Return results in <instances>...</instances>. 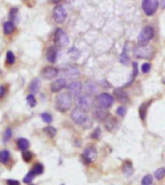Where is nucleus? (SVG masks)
Masks as SVG:
<instances>
[{"label":"nucleus","instance_id":"72a5a7b5","mask_svg":"<svg viewBox=\"0 0 165 185\" xmlns=\"http://www.w3.org/2000/svg\"><path fill=\"white\" fill-rule=\"evenodd\" d=\"M12 135H13L12 129H11L10 127H7V128L5 129V131H4V135H3L4 141L5 142H8L10 139H11V137H12Z\"/></svg>","mask_w":165,"mask_h":185},{"label":"nucleus","instance_id":"c85d7f7f","mask_svg":"<svg viewBox=\"0 0 165 185\" xmlns=\"http://www.w3.org/2000/svg\"><path fill=\"white\" fill-rule=\"evenodd\" d=\"M165 177V168H159L155 172V178L158 180H161Z\"/></svg>","mask_w":165,"mask_h":185},{"label":"nucleus","instance_id":"2f4dec72","mask_svg":"<svg viewBox=\"0 0 165 185\" xmlns=\"http://www.w3.org/2000/svg\"><path fill=\"white\" fill-rule=\"evenodd\" d=\"M41 118H42V120L45 122L46 123H50L52 122V116L49 113H48V112L42 113L41 115Z\"/></svg>","mask_w":165,"mask_h":185},{"label":"nucleus","instance_id":"cd10ccee","mask_svg":"<svg viewBox=\"0 0 165 185\" xmlns=\"http://www.w3.org/2000/svg\"><path fill=\"white\" fill-rule=\"evenodd\" d=\"M35 176H36V173L34 172V171H30L27 175L24 177V178H23V182L24 183H30V182H32L33 181V179L35 178Z\"/></svg>","mask_w":165,"mask_h":185},{"label":"nucleus","instance_id":"c756f323","mask_svg":"<svg viewBox=\"0 0 165 185\" xmlns=\"http://www.w3.org/2000/svg\"><path fill=\"white\" fill-rule=\"evenodd\" d=\"M26 100H27V103H28V105L30 107H34L36 106V104H37V100L34 97V95L31 94V95H28L27 98H26Z\"/></svg>","mask_w":165,"mask_h":185},{"label":"nucleus","instance_id":"1a4fd4ad","mask_svg":"<svg viewBox=\"0 0 165 185\" xmlns=\"http://www.w3.org/2000/svg\"><path fill=\"white\" fill-rule=\"evenodd\" d=\"M98 156V152L94 147H88L84 149L82 153V159L85 164H90L96 160Z\"/></svg>","mask_w":165,"mask_h":185},{"label":"nucleus","instance_id":"e433bc0d","mask_svg":"<svg viewBox=\"0 0 165 185\" xmlns=\"http://www.w3.org/2000/svg\"><path fill=\"white\" fill-rule=\"evenodd\" d=\"M150 69H151V64L150 63H145V64H143L142 67H141V71L144 73L149 72Z\"/></svg>","mask_w":165,"mask_h":185},{"label":"nucleus","instance_id":"f257e3e1","mask_svg":"<svg viewBox=\"0 0 165 185\" xmlns=\"http://www.w3.org/2000/svg\"><path fill=\"white\" fill-rule=\"evenodd\" d=\"M71 118L76 124L81 125L85 127V128H90L93 124V122L89 117V115L87 114V112L79 107H75L72 110L71 114Z\"/></svg>","mask_w":165,"mask_h":185},{"label":"nucleus","instance_id":"4c0bfd02","mask_svg":"<svg viewBox=\"0 0 165 185\" xmlns=\"http://www.w3.org/2000/svg\"><path fill=\"white\" fill-rule=\"evenodd\" d=\"M126 112H127V109H126L124 106H119V107L117 108V114H118L119 116H121V117H124L125 114H126Z\"/></svg>","mask_w":165,"mask_h":185},{"label":"nucleus","instance_id":"c9c22d12","mask_svg":"<svg viewBox=\"0 0 165 185\" xmlns=\"http://www.w3.org/2000/svg\"><path fill=\"white\" fill-rule=\"evenodd\" d=\"M18 14V8H12V9H11V11H10V14H9L10 18L11 19H15L17 18Z\"/></svg>","mask_w":165,"mask_h":185},{"label":"nucleus","instance_id":"a211bd4d","mask_svg":"<svg viewBox=\"0 0 165 185\" xmlns=\"http://www.w3.org/2000/svg\"><path fill=\"white\" fill-rule=\"evenodd\" d=\"M56 57H57V49L55 46H50L47 51V58L48 62L50 63H55L56 61Z\"/></svg>","mask_w":165,"mask_h":185},{"label":"nucleus","instance_id":"473e14b6","mask_svg":"<svg viewBox=\"0 0 165 185\" xmlns=\"http://www.w3.org/2000/svg\"><path fill=\"white\" fill-rule=\"evenodd\" d=\"M43 170H45V168H43L42 164H41V163H37L34 166V168H33V171H34L36 175H42V173L43 172Z\"/></svg>","mask_w":165,"mask_h":185},{"label":"nucleus","instance_id":"dca6fc26","mask_svg":"<svg viewBox=\"0 0 165 185\" xmlns=\"http://www.w3.org/2000/svg\"><path fill=\"white\" fill-rule=\"evenodd\" d=\"M114 95L116 96V98L120 101V102H128V96L127 92L123 90V89H116L114 91Z\"/></svg>","mask_w":165,"mask_h":185},{"label":"nucleus","instance_id":"6ab92c4d","mask_svg":"<svg viewBox=\"0 0 165 185\" xmlns=\"http://www.w3.org/2000/svg\"><path fill=\"white\" fill-rule=\"evenodd\" d=\"M16 30V25L13 21H6L3 25V31L5 35H11L13 34Z\"/></svg>","mask_w":165,"mask_h":185},{"label":"nucleus","instance_id":"a878e982","mask_svg":"<svg viewBox=\"0 0 165 185\" xmlns=\"http://www.w3.org/2000/svg\"><path fill=\"white\" fill-rule=\"evenodd\" d=\"M16 62V56L12 51H7L6 53V63L10 66L14 65Z\"/></svg>","mask_w":165,"mask_h":185},{"label":"nucleus","instance_id":"f03ea898","mask_svg":"<svg viewBox=\"0 0 165 185\" xmlns=\"http://www.w3.org/2000/svg\"><path fill=\"white\" fill-rule=\"evenodd\" d=\"M72 103V96L70 92H61L56 98V108L60 112L68 111Z\"/></svg>","mask_w":165,"mask_h":185},{"label":"nucleus","instance_id":"f8f14e48","mask_svg":"<svg viewBox=\"0 0 165 185\" xmlns=\"http://www.w3.org/2000/svg\"><path fill=\"white\" fill-rule=\"evenodd\" d=\"M62 73L65 77L67 78H70V79H74L76 77H78L80 75V72L79 69L76 68V67H73V66H68L66 67L63 71H62Z\"/></svg>","mask_w":165,"mask_h":185},{"label":"nucleus","instance_id":"ddd939ff","mask_svg":"<svg viewBox=\"0 0 165 185\" xmlns=\"http://www.w3.org/2000/svg\"><path fill=\"white\" fill-rule=\"evenodd\" d=\"M67 89L71 94V96L76 98L81 94L82 84H81V82H79V81H74V82H72L67 86Z\"/></svg>","mask_w":165,"mask_h":185},{"label":"nucleus","instance_id":"9b49d317","mask_svg":"<svg viewBox=\"0 0 165 185\" xmlns=\"http://www.w3.org/2000/svg\"><path fill=\"white\" fill-rule=\"evenodd\" d=\"M93 116H94V118H95L97 121H98V122H103V121H105V120L108 118L109 112H108V110H106V108L102 107V106L98 105V106L96 107V109L94 110Z\"/></svg>","mask_w":165,"mask_h":185},{"label":"nucleus","instance_id":"bb28decb","mask_svg":"<svg viewBox=\"0 0 165 185\" xmlns=\"http://www.w3.org/2000/svg\"><path fill=\"white\" fill-rule=\"evenodd\" d=\"M43 132H45L47 135H48L49 137L53 138L55 135H56V133H57V130H56V128H54L53 126H50V125H48V126H46L45 128H43Z\"/></svg>","mask_w":165,"mask_h":185},{"label":"nucleus","instance_id":"423d86ee","mask_svg":"<svg viewBox=\"0 0 165 185\" xmlns=\"http://www.w3.org/2000/svg\"><path fill=\"white\" fill-rule=\"evenodd\" d=\"M54 42L58 46H67L70 42V39L68 37V35L66 34V32L61 29V28H57L55 30L54 33Z\"/></svg>","mask_w":165,"mask_h":185},{"label":"nucleus","instance_id":"7ed1b4c3","mask_svg":"<svg viewBox=\"0 0 165 185\" xmlns=\"http://www.w3.org/2000/svg\"><path fill=\"white\" fill-rule=\"evenodd\" d=\"M155 37V30L150 25L143 28L138 36V43L140 45H147L149 42Z\"/></svg>","mask_w":165,"mask_h":185},{"label":"nucleus","instance_id":"39448f33","mask_svg":"<svg viewBox=\"0 0 165 185\" xmlns=\"http://www.w3.org/2000/svg\"><path fill=\"white\" fill-rule=\"evenodd\" d=\"M159 2L158 0H143L142 2V9L146 16H152L155 15L158 8Z\"/></svg>","mask_w":165,"mask_h":185},{"label":"nucleus","instance_id":"20e7f679","mask_svg":"<svg viewBox=\"0 0 165 185\" xmlns=\"http://www.w3.org/2000/svg\"><path fill=\"white\" fill-rule=\"evenodd\" d=\"M75 103L78 107L81 108L82 110L88 112L89 110H91L92 106H93V100L90 97V95L87 94H80L78 97L75 98Z\"/></svg>","mask_w":165,"mask_h":185},{"label":"nucleus","instance_id":"4468645a","mask_svg":"<svg viewBox=\"0 0 165 185\" xmlns=\"http://www.w3.org/2000/svg\"><path fill=\"white\" fill-rule=\"evenodd\" d=\"M59 74V71L54 67H46L42 71V76L45 78V79H48V80H50V79H53L55 77H57V75Z\"/></svg>","mask_w":165,"mask_h":185},{"label":"nucleus","instance_id":"5701e85b","mask_svg":"<svg viewBox=\"0 0 165 185\" xmlns=\"http://www.w3.org/2000/svg\"><path fill=\"white\" fill-rule=\"evenodd\" d=\"M133 167H132V164L130 163V162H126V163L124 164L123 166V172H124V175L126 177H130V176H132V173H133Z\"/></svg>","mask_w":165,"mask_h":185},{"label":"nucleus","instance_id":"79ce46f5","mask_svg":"<svg viewBox=\"0 0 165 185\" xmlns=\"http://www.w3.org/2000/svg\"><path fill=\"white\" fill-rule=\"evenodd\" d=\"M7 184L8 185H20V183L18 180H15V179H8Z\"/></svg>","mask_w":165,"mask_h":185},{"label":"nucleus","instance_id":"9d476101","mask_svg":"<svg viewBox=\"0 0 165 185\" xmlns=\"http://www.w3.org/2000/svg\"><path fill=\"white\" fill-rule=\"evenodd\" d=\"M53 18L55 22L62 23L67 18V11L63 5H57L53 10Z\"/></svg>","mask_w":165,"mask_h":185},{"label":"nucleus","instance_id":"7c9ffc66","mask_svg":"<svg viewBox=\"0 0 165 185\" xmlns=\"http://www.w3.org/2000/svg\"><path fill=\"white\" fill-rule=\"evenodd\" d=\"M153 182V178L151 175H147L142 178L141 184L142 185H151Z\"/></svg>","mask_w":165,"mask_h":185},{"label":"nucleus","instance_id":"c03bdc74","mask_svg":"<svg viewBox=\"0 0 165 185\" xmlns=\"http://www.w3.org/2000/svg\"><path fill=\"white\" fill-rule=\"evenodd\" d=\"M161 7L165 8V0H161Z\"/></svg>","mask_w":165,"mask_h":185},{"label":"nucleus","instance_id":"4be33fe9","mask_svg":"<svg viewBox=\"0 0 165 185\" xmlns=\"http://www.w3.org/2000/svg\"><path fill=\"white\" fill-rule=\"evenodd\" d=\"M17 146H18V148L20 150L24 152V150H27V148H29L30 143H29V141L27 140V139H25V138H19L18 140V142H17Z\"/></svg>","mask_w":165,"mask_h":185},{"label":"nucleus","instance_id":"f3484780","mask_svg":"<svg viewBox=\"0 0 165 185\" xmlns=\"http://www.w3.org/2000/svg\"><path fill=\"white\" fill-rule=\"evenodd\" d=\"M152 100L150 101H146L144 103H142L140 107H139V116H140V119L142 121H144L146 119V116H147V112H148V108L151 105Z\"/></svg>","mask_w":165,"mask_h":185},{"label":"nucleus","instance_id":"aec40b11","mask_svg":"<svg viewBox=\"0 0 165 185\" xmlns=\"http://www.w3.org/2000/svg\"><path fill=\"white\" fill-rule=\"evenodd\" d=\"M85 91L88 95H94L98 92V87L93 81H87L85 84Z\"/></svg>","mask_w":165,"mask_h":185},{"label":"nucleus","instance_id":"f704fd0d","mask_svg":"<svg viewBox=\"0 0 165 185\" xmlns=\"http://www.w3.org/2000/svg\"><path fill=\"white\" fill-rule=\"evenodd\" d=\"M33 158V153L31 152H28V150H24L22 152V159L25 162H30Z\"/></svg>","mask_w":165,"mask_h":185},{"label":"nucleus","instance_id":"393cba45","mask_svg":"<svg viewBox=\"0 0 165 185\" xmlns=\"http://www.w3.org/2000/svg\"><path fill=\"white\" fill-rule=\"evenodd\" d=\"M126 49H127V44L125 45L124 51L122 52V54H121V56H120V62L122 63L123 65H125V66L128 65V63H129V61H130V60H129V56L128 55Z\"/></svg>","mask_w":165,"mask_h":185},{"label":"nucleus","instance_id":"b1692460","mask_svg":"<svg viewBox=\"0 0 165 185\" xmlns=\"http://www.w3.org/2000/svg\"><path fill=\"white\" fill-rule=\"evenodd\" d=\"M11 159V154L8 150H2V152H0V162H1L2 164L7 165Z\"/></svg>","mask_w":165,"mask_h":185},{"label":"nucleus","instance_id":"ea45409f","mask_svg":"<svg viewBox=\"0 0 165 185\" xmlns=\"http://www.w3.org/2000/svg\"><path fill=\"white\" fill-rule=\"evenodd\" d=\"M100 135H101V129L98 127V128H96L95 131L93 132L92 138H94V139H98V138H100Z\"/></svg>","mask_w":165,"mask_h":185},{"label":"nucleus","instance_id":"a19ab883","mask_svg":"<svg viewBox=\"0 0 165 185\" xmlns=\"http://www.w3.org/2000/svg\"><path fill=\"white\" fill-rule=\"evenodd\" d=\"M6 92H7V90H6V87L5 86H0V98H3L5 95H6Z\"/></svg>","mask_w":165,"mask_h":185},{"label":"nucleus","instance_id":"58836bf2","mask_svg":"<svg viewBox=\"0 0 165 185\" xmlns=\"http://www.w3.org/2000/svg\"><path fill=\"white\" fill-rule=\"evenodd\" d=\"M137 73H138V66H137V63L134 62L133 63V74H132V77H131V81H133V79L137 75Z\"/></svg>","mask_w":165,"mask_h":185},{"label":"nucleus","instance_id":"412c9836","mask_svg":"<svg viewBox=\"0 0 165 185\" xmlns=\"http://www.w3.org/2000/svg\"><path fill=\"white\" fill-rule=\"evenodd\" d=\"M40 86H41V81L39 78H35L31 81V83L29 84V90L32 94H36V92H39L40 90Z\"/></svg>","mask_w":165,"mask_h":185},{"label":"nucleus","instance_id":"37998d69","mask_svg":"<svg viewBox=\"0 0 165 185\" xmlns=\"http://www.w3.org/2000/svg\"><path fill=\"white\" fill-rule=\"evenodd\" d=\"M61 1H62V0H51V2L52 3H55V4H57V3H59Z\"/></svg>","mask_w":165,"mask_h":185},{"label":"nucleus","instance_id":"2eb2a0df","mask_svg":"<svg viewBox=\"0 0 165 185\" xmlns=\"http://www.w3.org/2000/svg\"><path fill=\"white\" fill-rule=\"evenodd\" d=\"M67 81H66L64 78H59L54 80L53 82L50 84V91L52 92H58L60 91H62L63 89L67 88Z\"/></svg>","mask_w":165,"mask_h":185},{"label":"nucleus","instance_id":"6e6552de","mask_svg":"<svg viewBox=\"0 0 165 185\" xmlns=\"http://www.w3.org/2000/svg\"><path fill=\"white\" fill-rule=\"evenodd\" d=\"M97 101L100 106L104 107V108H108V107L113 105L114 98L110 94H107V92H102V94L98 95L97 97Z\"/></svg>","mask_w":165,"mask_h":185},{"label":"nucleus","instance_id":"0eeeda50","mask_svg":"<svg viewBox=\"0 0 165 185\" xmlns=\"http://www.w3.org/2000/svg\"><path fill=\"white\" fill-rule=\"evenodd\" d=\"M133 53L138 58H151L155 54V51L152 48H149L147 45H136L134 48Z\"/></svg>","mask_w":165,"mask_h":185}]
</instances>
